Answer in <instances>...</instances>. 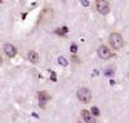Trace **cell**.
I'll return each mask as SVG.
<instances>
[{"label": "cell", "mask_w": 129, "mask_h": 123, "mask_svg": "<svg viewBox=\"0 0 129 123\" xmlns=\"http://www.w3.org/2000/svg\"><path fill=\"white\" fill-rule=\"evenodd\" d=\"M50 79H52L53 82L57 80V79H56V73H52V74H50Z\"/></svg>", "instance_id": "cell-16"}, {"label": "cell", "mask_w": 129, "mask_h": 123, "mask_svg": "<svg viewBox=\"0 0 129 123\" xmlns=\"http://www.w3.org/2000/svg\"><path fill=\"white\" fill-rule=\"evenodd\" d=\"M97 53H98V57H100V58H102V60L110 58L111 56H112V53L110 52V49L107 48L106 46H101V47L98 48V51H97Z\"/></svg>", "instance_id": "cell-5"}, {"label": "cell", "mask_w": 129, "mask_h": 123, "mask_svg": "<svg viewBox=\"0 0 129 123\" xmlns=\"http://www.w3.org/2000/svg\"><path fill=\"white\" fill-rule=\"evenodd\" d=\"M52 17H53V9H52V8H49V7H45L44 9H43L41 14H40L39 24H44V22L49 21Z\"/></svg>", "instance_id": "cell-4"}, {"label": "cell", "mask_w": 129, "mask_h": 123, "mask_svg": "<svg viewBox=\"0 0 129 123\" xmlns=\"http://www.w3.org/2000/svg\"><path fill=\"white\" fill-rule=\"evenodd\" d=\"M27 58H28V61L32 62V64H38V61H39V54H38L36 52H34V51H31V52L27 53Z\"/></svg>", "instance_id": "cell-9"}, {"label": "cell", "mask_w": 129, "mask_h": 123, "mask_svg": "<svg viewBox=\"0 0 129 123\" xmlns=\"http://www.w3.org/2000/svg\"><path fill=\"white\" fill-rule=\"evenodd\" d=\"M58 64H59L61 66H67V65H69V62H67V60H66V58H64V57H62V56H61V57L58 58Z\"/></svg>", "instance_id": "cell-12"}, {"label": "cell", "mask_w": 129, "mask_h": 123, "mask_svg": "<svg viewBox=\"0 0 129 123\" xmlns=\"http://www.w3.org/2000/svg\"><path fill=\"white\" fill-rule=\"evenodd\" d=\"M70 51H71L72 54H75L78 52V46H76V44H71V46H70Z\"/></svg>", "instance_id": "cell-13"}, {"label": "cell", "mask_w": 129, "mask_h": 123, "mask_svg": "<svg viewBox=\"0 0 129 123\" xmlns=\"http://www.w3.org/2000/svg\"><path fill=\"white\" fill-rule=\"evenodd\" d=\"M71 60H74L75 62H79V58L76 57V56H71Z\"/></svg>", "instance_id": "cell-17"}, {"label": "cell", "mask_w": 129, "mask_h": 123, "mask_svg": "<svg viewBox=\"0 0 129 123\" xmlns=\"http://www.w3.org/2000/svg\"><path fill=\"white\" fill-rule=\"evenodd\" d=\"M67 31H69L67 27H61V29L56 30V34L57 35H64V34H67Z\"/></svg>", "instance_id": "cell-10"}, {"label": "cell", "mask_w": 129, "mask_h": 123, "mask_svg": "<svg viewBox=\"0 0 129 123\" xmlns=\"http://www.w3.org/2000/svg\"><path fill=\"white\" fill-rule=\"evenodd\" d=\"M112 74H114V70H112V69H107V70L105 71V75H106V76H110V75H112Z\"/></svg>", "instance_id": "cell-14"}, {"label": "cell", "mask_w": 129, "mask_h": 123, "mask_svg": "<svg viewBox=\"0 0 129 123\" xmlns=\"http://www.w3.org/2000/svg\"><path fill=\"white\" fill-rule=\"evenodd\" d=\"M38 97H39V100H40V106H44V104L50 100V95H49L48 92H45V91L39 92V93H38Z\"/></svg>", "instance_id": "cell-8"}, {"label": "cell", "mask_w": 129, "mask_h": 123, "mask_svg": "<svg viewBox=\"0 0 129 123\" xmlns=\"http://www.w3.org/2000/svg\"><path fill=\"white\" fill-rule=\"evenodd\" d=\"M95 8L101 14H107L110 12V4H109V2H106V0H97Z\"/></svg>", "instance_id": "cell-3"}, {"label": "cell", "mask_w": 129, "mask_h": 123, "mask_svg": "<svg viewBox=\"0 0 129 123\" xmlns=\"http://www.w3.org/2000/svg\"><path fill=\"white\" fill-rule=\"evenodd\" d=\"M81 117L84 119V122H87V123H95V119H94V115L92 114V111L89 110H81Z\"/></svg>", "instance_id": "cell-7"}, {"label": "cell", "mask_w": 129, "mask_h": 123, "mask_svg": "<svg viewBox=\"0 0 129 123\" xmlns=\"http://www.w3.org/2000/svg\"><path fill=\"white\" fill-rule=\"evenodd\" d=\"M78 98L80 100L81 102L88 104L90 100H92V92L89 91L88 88L81 87V88H79V91H78Z\"/></svg>", "instance_id": "cell-2"}, {"label": "cell", "mask_w": 129, "mask_h": 123, "mask_svg": "<svg viewBox=\"0 0 129 123\" xmlns=\"http://www.w3.org/2000/svg\"><path fill=\"white\" fill-rule=\"evenodd\" d=\"M90 3L88 2V0H83V2H81V5H84V7H88Z\"/></svg>", "instance_id": "cell-15"}, {"label": "cell", "mask_w": 129, "mask_h": 123, "mask_svg": "<svg viewBox=\"0 0 129 123\" xmlns=\"http://www.w3.org/2000/svg\"><path fill=\"white\" fill-rule=\"evenodd\" d=\"M4 53L8 56L9 58H12V57H14L16 56V53H17V49H16V47L13 46V44H9V43H7V44H4Z\"/></svg>", "instance_id": "cell-6"}, {"label": "cell", "mask_w": 129, "mask_h": 123, "mask_svg": "<svg viewBox=\"0 0 129 123\" xmlns=\"http://www.w3.org/2000/svg\"><path fill=\"white\" fill-rule=\"evenodd\" d=\"M109 42H110V46L114 48V49H121L123 44H124V40L121 38L120 34H117V32H112L109 38Z\"/></svg>", "instance_id": "cell-1"}, {"label": "cell", "mask_w": 129, "mask_h": 123, "mask_svg": "<svg viewBox=\"0 0 129 123\" xmlns=\"http://www.w3.org/2000/svg\"><path fill=\"white\" fill-rule=\"evenodd\" d=\"M90 111H92V114H93L94 117H100V114H101V111H100V109L97 108V106H92Z\"/></svg>", "instance_id": "cell-11"}]
</instances>
